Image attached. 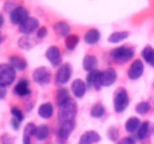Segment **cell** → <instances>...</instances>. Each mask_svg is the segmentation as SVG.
Returning <instances> with one entry per match:
<instances>
[{
	"label": "cell",
	"mask_w": 154,
	"mask_h": 144,
	"mask_svg": "<svg viewBox=\"0 0 154 144\" xmlns=\"http://www.w3.org/2000/svg\"><path fill=\"white\" fill-rule=\"evenodd\" d=\"M135 54V51L131 46H118V48L112 49L109 56H111V60L114 63H118V64H125V63L130 61L131 59Z\"/></svg>",
	"instance_id": "obj_1"
},
{
	"label": "cell",
	"mask_w": 154,
	"mask_h": 144,
	"mask_svg": "<svg viewBox=\"0 0 154 144\" xmlns=\"http://www.w3.org/2000/svg\"><path fill=\"white\" fill-rule=\"evenodd\" d=\"M77 114V103L72 98L60 107L58 112V120L60 123H68V121H75V117Z\"/></svg>",
	"instance_id": "obj_2"
},
{
	"label": "cell",
	"mask_w": 154,
	"mask_h": 144,
	"mask_svg": "<svg viewBox=\"0 0 154 144\" xmlns=\"http://www.w3.org/2000/svg\"><path fill=\"white\" fill-rule=\"evenodd\" d=\"M15 77L16 71L10 64H5V63L0 64V86H3V87L11 86L15 82Z\"/></svg>",
	"instance_id": "obj_3"
},
{
	"label": "cell",
	"mask_w": 154,
	"mask_h": 144,
	"mask_svg": "<svg viewBox=\"0 0 154 144\" xmlns=\"http://www.w3.org/2000/svg\"><path fill=\"white\" fill-rule=\"evenodd\" d=\"M130 103V97L125 88H119L114 95V109L116 113H123Z\"/></svg>",
	"instance_id": "obj_4"
},
{
	"label": "cell",
	"mask_w": 154,
	"mask_h": 144,
	"mask_svg": "<svg viewBox=\"0 0 154 144\" xmlns=\"http://www.w3.org/2000/svg\"><path fill=\"white\" fill-rule=\"evenodd\" d=\"M32 80H34L37 84L41 86H46L50 83L51 80V72L49 68L46 67H38L35 68L34 72H32Z\"/></svg>",
	"instance_id": "obj_5"
},
{
	"label": "cell",
	"mask_w": 154,
	"mask_h": 144,
	"mask_svg": "<svg viewBox=\"0 0 154 144\" xmlns=\"http://www.w3.org/2000/svg\"><path fill=\"white\" fill-rule=\"evenodd\" d=\"M72 76V67L69 63H64L58 67V71L56 74V83L60 86H64L65 83H68Z\"/></svg>",
	"instance_id": "obj_6"
},
{
	"label": "cell",
	"mask_w": 154,
	"mask_h": 144,
	"mask_svg": "<svg viewBox=\"0 0 154 144\" xmlns=\"http://www.w3.org/2000/svg\"><path fill=\"white\" fill-rule=\"evenodd\" d=\"M29 18H30V14H29V11H27V8L22 7V5H19L18 8H15L12 12H10L11 23L18 25V26L23 25Z\"/></svg>",
	"instance_id": "obj_7"
},
{
	"label": "cell",
	"mask_w": 154,
	"mask_h": 144,
	"mask_svg": "<svg viewBox=\"0 0 154 144\" xmlns=\"http://www.w3.org/2000/svg\"><path fill=\"white\" fill-rule=\"evenodd\" d=\"M75 129V121H68V123H61L57 132V137H58L60 144H65L66 140L69 139L72 131Z\"/></svg>",
	"instance_id": "obj_8"
},
{
	"label": "cell",
	"mask_w": 154,
	"mask_h": 144,
	"mask_svg": "<svg viewBox=\"0 0 154 144\" xmlns=\"http://www.w3.org/2000/svg\"><path fill=\"white\" fill-rule=\"evenodd\" d=\"M46 59H48V61L51 64V67H60V65L62 64V57H61V51H60L58 46L56 45H51L48 48V51H46Z\"/></svg>",
	"instance_id": "obj_9"
},
{
	"label": "cell",
	"mask_w": 154,
	"mask_h": 144,
	"mask_svg": "<svg viewBox=\"0 0 154 144\" xmlns=\"http://www.w3.org/2000/svg\"><path fill=\"white\" fill-rule=\"evenodd\" d=\"M38 29H39V22L37 18H32V16H30L23 25L19 26V31L23 35H31L34 31H38Z\"/></svg>",
	"instance_id": "obj_10"
},
{
	"label": "cell",
	"mask_w": 154,
	"mask_h": 144,
	"mask_svg": "<svg viewBox=\"0 0 154 144\" xmlns=\"http://www.w3.org/2000/svg\"><path fill=\"white\" fill-rule=\"evenodd\" d=\"M145 72V65H143V61L142 60H134L133 64L130 65V68H128V77H130L131 80H137L139 79V77L143 75Z\"/></svg>",
	"instance_id": "obj_11"
},
{
	"label": "cell",
	"mask_w": 154,
	"mask_h": 144,
	"mask_svg": "<svg viewBox=\"0 0 154 144\" xmlns=\"http://www.w3.org/2000/svg\"><path fill=\"white\" fill-rule=\"evenodd\" d=\"M14 94L16 97H20V98H24V97H29L31 94V88H30V83L27 79H20L14 87Z\"/></svg>",
	"instance_id": "obj_12"
},
{
	"label": "cell",
	"mask_w": 154,
	"mask_h": 144,
	"mask_svg": "<svg viewBox=\"0 0 154 144\" xmlns=\"http://www.w3.org/2000/svg\"><path fill=\"white\" fill-rule=\"evenodd\" d=\"M118 79V74L114 68H107L101 71V86L103 87H109L112 86Z\"/></svg>",
	"instance_id": "obj_13"
},
{
	"label": "cell",
	"mask_w": 154,
	"mask_h": 144,
	"mask_svg": "<svg viewBox=\"0 0 154 144\" xmlns=\"http://www.w3.org/2000/svg\"><path fill=\"white\" fill-rule=\"evenodd\" d=\"M87 83L84 82V80L81 79H75L72 82V86H70V90H72L73 95L76 97V98H82V97L85 95V93H87Z\"/></svg>",
	"instance_id": "obj_14"
},
{
	"label": "cell",
	"mask_w": 154,
	"mask_h": 144,
	"mask_svg": "<svg viewBox=\"0 0 154 144\" xmlns=\"http://www.w3.org/2000/svg\"><path fill=\"white\" fill-rule=\"evenodd\" d=\"M87 86L95 88V90H100L103 86H101V72L100 71H93L89 72L87 76Z\"/></svg>",
	"instance_id": "obj_15"
},
{
	"label": "cell",
	"mask_w": 154,
	"mask_h": 144,
	"mask_svg": "<svg viewBox=\"0 0 154 144\" xmlns=\"http://www.w3.org/2000/svg\"><path fill=\"white\" fill-rule=\"evenodd\" d=\"M53 29H54V31L57 33V35H58V37L66 38V37H69V35L72 34L70 26L66 23V22H64V21L56 22V23H54V26H53Z\"/></svg>",
	"instance_id": "obj_16"
},
{
	"label": "cell",
	"mask_w": 154,
	"mask_h": 144,
	"mask_svg": "<svg viewBox=\"0 0 154 144\" xmlns=\"http://www.w3.org/2000/svg\"><path fill=\"white\" fill-rule=\"evenodd\" d=\"M97 65H99V60L96 56L93 54H87L82 60V68L89 74V72H93L97 70Z\"/></svg>",
	"instance_id": "obj_17"
},
{
	"label": "cell",
	"mask_w": 154,
	"mask_h": 144,
	"mask_svg": "<svg viewBox=\"0 0 154 144\" xmlns=\"http://www.w3.org/2000/svg\"><path fill=\"white\" fill-rule=\"evenodd\" d=\"M99 142H100V135L95 131H88L81 135L79 144H95Z\"/></svg>",
	"instance_id": "obj_18"
},
{
	"label": "cell",
	"mask_w": 154,
	"mask_h": 144,
	"mask_svg": "<svg viewBox=\"0 0 154 144\" xmlns=\"http://www.w3.org/2000/svg\"><path fill=\"white\" fill-rule=\"evenodd\" d=\"M100 31L97 29H89L84 34V42L88 45H96L100 41Z\"/></svg>",
	"instance_id": "obj_19"
},
{
	"label": "cell",
	"mask_w": 154,
	"mask_h": 144,
	"mask_svg": "<svg viewBox=\"0 0 154 144\" xmlns=\"http://www.w3.org/2000/svg\"><path fill=\"white\" fill-rule=\"evenodd\" d=\"M8 64L15 71H24L27 68V61L20 56H11L8 59Z\"/></svg>",
	"instance_id": "obj_20"
},
{
	"label": "cell",
	"mask_w": 154,
	"mask_h": 144,
	"mask_svg": "<svg viewBox=\"0 0 154 144\" xmlns=\"http://www.w3.org/2000/svg\"><path fill=\"white\" fill-rule=\"evenodd\" d=\"M54 113V106L50 103V102H45V103H42L39 107H38V114H39V117L42 118H50L51 116H53Z\"/></svg>",
	"instance_id": "obj_21"
},
{
	"label": "cell",
	"mask_w": 154,
	"mask_h": 144,
	"mask_svg": "<svg viewBox=\"0 0 154 144\" xmlns=\"http://www.w3.org/2000/svg\"><path fill=\"white\" fill-rule=\"evenodd\" d=\"M18 45L19 48L24 49V51H29V49L34 48L37 45V40L31 38V35H23V37H20L18 40Z\"/></svg>",
	"instance_id": "obj_22"
},
{
	"label": "cell",
	"mask_w": 154,
	"mask_h": 144,
	"mask_svg": "<svg viewBox=\"0 0 154 144\" xmlns=\"http://www.w3.org/2000/svg\"><path fill=\"white\" fill-rule=\"evenodd\" d=\"M141 56L143 59V61H146L149 65H152L154 68V48L150 45H146L141 52Z\"/></svg>",
	"instance_id": "obj_23"
},
{
	"label": "cell",
	"mask_w": 154,
	"mask_h": 144,
	"mask_svg": "<svg viewBox=\"0 0 154 144\" xmlns=\"http://www.w3.org/2000/svg\"><path fill=\"white\" fill-rule=\"evenodd\" d=\"M69 99H70V97H69V91H68L65 87H61V88H58V90H57V94H56V102H57V105H58L60 107L64 106V105L66 103V102L69 101Z\"/></svg>",
	"instance_id": "obj_24"
},
{
	"label": "cell",
	"mask_w": 154,
	"mask_h": 144,
	"mask_svg": "<svg viewBox=\"0 0 154 144\" xmlns=\"http://www.w3.org/2000/svg\"><path fill=\"white\" fill-rule=\"evenodd\" d=\"M141 120H139L138 117H130L127 121H126L125 124V128L126 131L128 132V133H137V131L139 129V126H141Z\"/></svg>",
	"instance_id": "obj_25"
},
{
	"label": "cell",
	"mask_w": 154,
	"mask_h": 144,
	"mask_svg": "<svg viewBox=\"0 0 154 144\" xmlns=\"http://www.w3.org/2000/svg\"><path fill=\"white\" fill-rule=\"evenodd\" d=\"M128 35H130L128 31H114L109 34L108 42L109 44H119V42H122V41L127 40Z\"/></svg>",
	"instance_id": "obj_26"
},
{
	"label": "cell",
	"mask_w": 154,
	"mask_h": 144,
	"mask_svg": "<svg viewBox=\"0 0 154 144\" xmlns=\"http://www.w3.org/2000/svg\"><path fill=\"white\" fill-rule=\"evenodd\" d=\"M49 135H50V128H49L48 125H39L37 126V129H35V133H34V137L37 140H39V142H42V140H46L49 137Z\"/></svg>",
	"instance_id": "obj_27"
},
{
	"label": "cell",
	"mask_w": 154,
	"mask_h": 144,
	"mask_svg": "<svg viewBox=\"0 0 154 144\" xmlns=\"http://www.w3.org/2000/svg\"><path fill=\"white\" fill-rule=\"evenodd\" d=\"M149 135H150V123L149 121H145V123L141 124L139 129L137 131L135 137H137V140H145Z\"/></svg>",
	"instance_id": "obj_28"
},
{
	"label": "cell",
	"mask_w": 154,
	"mask_h": 144,
	"mask_svg": "<svg viewBox=\"0 0 154 144\" xmlns=\"http://www.w3.org/2000/svg\"><path fill=\"white\" fill-rule=\"evenodd\" d=\"M35 129H37V126H35L32 123L27 124V125L24 126V131H23V144H31V137L34 136Z\"/></svg>",
	"instance_id": "obj_29"
},
{
	"label": "cell",
	"mask_w": 154,
	"mask_h": 144,
	"mask_svg": "<svg viewBox=\"0 0 154 144\" xmlns=\"http://www.w3.org/2000/svg\"><path fill=\"white\" fill-rule=\"evenodd\" d=\"M80 42V37L77 34H70L69 37L65 38V48L68 49V51H75L77 48V45H79Z\"/></svg>",
	"instance_id": "obj_30"
},
{
	"label": "cell",
	"mask_w": 154,
	"mask_h": 144,
	"mask_svg": "<svg viewBox=\"0 0 154 144\" xmlns=\"http://www.w3.org/2000/svg\"><path fill=\"white\" fill-rule=\"evenodd\" d=\"M104 114H106V109L101 103H95L91 109V116L95 118H101Z\"/></svg>",
	"instance_id": "obj_31"
},
{
	"label": "cell",
	"mask_w": 154,
	"mask_h": 144,
	"mask_svg": "<svg viewBox=\"0 0 154 144\" xmlns=\"http://www.w3.org/2000/svg\"><path fill=\"white\" fill-rule=\"evenodd\" d=\"M150 109H152V105L149 103V102H141V103L137 105L135 107V112L138 113V114H147V113L150 112Z\"/></svg>",
	"instance_id": "obj_32"
},
{
	"label": "cell",
	"mask_w": 154,
	"mask_h": 144,
	"mask_svg": "<svg viewBox=\"0 0 154 144\" xmlns=\"http://www.w3.org/2000/svg\"><path fill=\"white\" fill-rule=\"evenodd\" d=\"M11 114H12V118H15V120H18V121H23V118H24V114H23V112H22L19 107H11Z\"/></svg>",
	"instance_id": "obj_33"
},
{
	"label": "cell",
	"mask_w": 154,
	"mask_h": 144,
	"mask_svg": "<svg viewBox=\"0 0 154 144\" xmlns=\"http://www.w3.org/2000/svg\"><path fill=\"white\" fill-rule=\"evenodd\" d=\"M19 7V3L18 0H7V2L4 3V11H10V12H12L15 8Z\"/></svg>",
	"instance_id": "obj_34"
},
{
	"label": "cell",
	"mask_w": 154,
	"mask_h": 144,
	"mask_svg": "<svg viewBox=\"0 0 154 144\" xmlns=\"http://www.w3.org/2000/svg\"><path fill=\"white\" fill-rule=\"evenodd\" d=\"M118 136H119V131H118V128L111 126V128L108 129V137L112 140V142H116Z\"/></svg>",
	"instance_id": "obj_35"
},
{
	"label": "cell",
	"mask_w": 154,
	"mask_h": 144,
	"mask_svg": "<svg viewBox=\"0 0 154 144\" xmlns=\"http://www.w3.org/2000/svg\"><path fill=\"white\" fill-rule=\"evenodd\" d=\"M48 35V27L46 26H41L37 31V40H43Z\"/></svg>",
	"instance_id": "obj_36"
},
{
	"label": "cell",
	"mask_w": 154,
	"mask_h": 144,
	"mask_svg": "<svg viewBox=\"0 0 154 144\" xmlns=\"http://www.w3.org/2000/svg\"><path fill=\"white\" fill-rule=\"evenodd\" d=\"M118 144H135V140L133 137H123L118 142Z\"/></svg>",
	"instance_id": "obj_37"
},
{
	"label": "cell",
	"mask_w": 154,
	"mask_h": 144,
	"mask_svg": "<svg viewBox=\"0 0 154 144\" xmlns=\"http://www.w3.org/2000/svg\"><path fill=\"white\" fill-rule=\"evenodd\" d=\"M11 125H12L14 129H19V126H20V121H18V120H15V118H12V120H11Z\"/></svg>",
	"instance_id": "obj_38"
},
{
	"label": "cell",
	"mask_w": 154,
	"mask_h": 144,
	"mask_svg": "<svg viewBox=\"0 0 154 144\" xmlns=\"http://www.w3.org/2000/svg\"><path fill=\"white\" fill-rule=\"evenodd\" d=\"M5 94H7V90H5V87H3V86H0V99H3L5 97Z\"/></svg>",
	"instance_id": "obj_39"
},
{
	"label": "cell",
	"mask_w": 154,
	"mask_h": 144,
	"mask_svg": "<svg viewBox=\"0 0 154 144\" xmlns=\"http://www.w3.org/2000/svg\"><path fill=\"white\" fill-rule=\"evenodd\" d=\"M3 25H4V16H3L2 14H0V29L3 27Z\"/></svg>",
	"instance_id": "obj_40"
},
{
	"label": "cell",
	"mask_w": 154,
	"mask_h": 144,
	"mask_svg": "<svg viewBox=\"0 0 154 144\" xmlns=\"http://www.w3.org/2000/svg\"><path fill=\"white\" fill-rule=\"evenodd\" d=\"M3 41H4V35L0 33V44H3Z\"/></svg>",
	"instance_id": "obj_41"
},
{
	"label": "cell",
	"mask_w": 154,
	"mask_h": 144,
	"mask_svg": "<svg viewBox=\"0 0 154 144\" xmlns=\"http://www.w3.org/2000/svg\"><path fill=\"white\" fill-rule=\"evenodd\" d=\"M153 86H154V83H153Z\"/></svg>",
	"instance_id": "obj_42"
}]
</instances>
